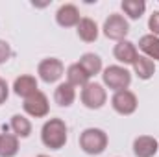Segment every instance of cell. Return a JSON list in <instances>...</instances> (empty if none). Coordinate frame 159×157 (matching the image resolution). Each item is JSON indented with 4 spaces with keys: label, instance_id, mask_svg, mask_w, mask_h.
<instances>
[{
    "label": "cell",
    "instance_id": "ba28073f",
    "mask_svg": "<svg viewBox=\"0 0 159 157\" xmlns=\"http://www.w3.org/2000/svg\"><path fill=\"white\" fill-rule=\"evenodd\" d=\"M22 109H24V113H26V115H30V117L43 118V117H46V115H48V111H50V104H48L46 94H44V92H41V91H37L35 94H32L30 98H26V100H24Z\"/></svg>",
    "mask_w": 159,
    "mask_h": 157
},
{
    "label": "cell",
    "instance_id": "8fae6325",
    "mask_svg": "<svg viewBox=\"0 0 159 157\" xmlns=\"http://www.w3.org/2000/svg\"><path fill=\"white\" fill-rule=\"evenodd\" d=\"M159 150L157 139L150 135H141L133 141V154L135 157H154Z\"/></svg>",
    "mask_w": 159,
    "mask_h": 157
},
{
    "label": "cell",
    "instance_id": "277c9868",
    "mask_svg": "<svg viewBox=\"0 0 159 157\" xmlns=\"http://www.w3.org/2000/svg\"><path fill=\"white\" fill-rule=\"evenodd\" d=\"M106 102H107V92H106L104 85H100L96 81H89L81 89V104L87 109H100L106 105Z\"/></svg>",
    "mask_w": 159,
    "mask_h": 157
},
{
    "label": "cell",
    "instance_id": "cb8c5ba5",
    "mask_svg": "<svg viewBox=\"0 0 159 157\" xmlns=\"http://www.w3.org/2000/svg\"><path fill=\"white\" fill-rule=\"evenodd\" d=\"M7 96H9V87H7V83H6V79L0 78V105L7 100Z\"/></svg>",
    "mask_w": 159,
    "mask_h": 157
},
{
    "label": "cell",
    "instance_id": "603a6c76",
    "mask_svg": "<svg viewBox=\"0 0 159 157\" xmlns=\"http://www.w3.org/2000/svg\"><path fill=\"white\" fill-rule=\"evenodd\" d=\"M9 57H11V48H9V44H7L6 41L0 39V65L6 63Z\"/></svg>",
    "mask_w": 159,
    "mask_h": 157
},
{
    "label": "cell",
    "instance_id": "5b68a950",
    "mask_svg": "<svg viewBox=\"0 0 159 157\" xmlns=\"http://www.w3.org/2000/svg\"><path fill=\"white\" fill-rule=\"evenodd\" d=\"M128 32H129V24L119 13H111L104 22V35L111 41H117V43L124 41Z\"/></svg>",
    "mask_w": 159,
    "mask_h": 157
},
{
    "label": "cell",
    "instance_id": "9a60e30c",
    "mask_svg": "<svg viewBox=\"0 0 159 157\" xmlns=\"http://www.w3.org/2000/svg\"><path fill=\"white\" fill-rule=\"evenodd\" d=\"M78 65L87 72L89 78H91V76H96V74L102 72V59H100V56H96V54H93V52L83 54V56L80 57Z\"/></svg>",
    "mask_w": 159,
    "mask_h": 157
},
{
    "label": "cell",
    "instance_id": "6da1fadb",
    "mask_svg": "<svg viewBox=\"0 0 159 157\" xmlns=\"http://www.w3.org/2000/svg\"><path fill=\"white\" fill-rule=\"evenodd\" d=\"M67 124L63 118H50L41 128V141L50 150H61L67 144Z\"/></svg>",
    "mask_w": 159,
    "mask_h": 157
},
{
    "label": "cell",
    "instance_id": "30bf717a",
    "mask_svg": "<svg viewBox=\"0 0 159 157\" xmlns=\"http://www.w3.org/2000/svg\"><path fill=\"white\" fill-rule=\"evenodd\" d=\"M113 56L119 63H124V65H133L135 59L139 57V52H137V46L135 43L124 39V41H119L113 48Z\"/></svg>",
    "mask_w": 159,
    "mask_h": 157
},
{
    "label": "cell",
    "instance_id": "5bb4252c",
    "mask_svg": "<svg viewBox=\"0 0 159 157\" xmlns=\"http://www.w3.org/2000/svg\"><path fill=\"white\" fill-rule=\"evenodd\" d=\"M76 32L83 43H94L98 39V24L89 17H83L80 20V24L76 26Z\"/></svg>",
    "mask_w": 159,
    "mask_h": 157
},
{
    "label": "cell",
    "instance_id": "d6986e66",
    "mask_svg": "<svg viewBox=\"0 0 159 157\" xmlns=\"http://www.w3.org/2000/svg\"><path fill=\"white\" fill-rule=\"evenodd\" d=\"M19 152V137L13 133L0 135V157H15Z\"/></svg>",
    "mask_w": 159,
    "mask_h": 157
},
{
    "label": "cell",
    "instance_id": "ac0fdd59",
    "mask_svg": "<svg viewBox=\"0 0 159 157\" xmlns=\"http://www.w3.org/2000/svg\"><path fill=\"white\" fill-rule=\"evenodd\" d=\"M9 128H11L13 135H17L19 139H26L32 133V122L24 115H13L11 122H9Z\"/></svg>",
    "mask_w": 159,
    "mask_h": 157
},
{
    "label": "cell",
    "instance_id": "52a82bcc",
    "mask_svg": "<svg viewBox=\"0 0 159 157\" xmlns=\"http://www.w3.org/2000/svg\"><path fill=\"white\" fill-rule=\"evenodd\" d=\"M137 105H139V102H137L135 92H131V91H128V89L117 91V92L113 94V98H111V107H113L119 115H124V117L133 115V113L137 111Z\"/></svg>",
    "mask_w": 159,
    "mask_h": 157
},
{
    "label": "cell",
    "instance_id": "44dd1931",
    "mask_svg": "<svg viewBox=\"0 0 159 157\" xmlns=\"http://www.w3.org/2000/svg\"><path fill=\"white\" fill-rule=\"evenodd\" d=\"M120 7H122V11H124L131 20H137V19L143 17V13H144V9H146V4H144L143 0H122Z\"/></svg>",
    "mask_w": 159,
    "mask_h": 157
},
{
    "label": "cell",
    "instance_id": "7a4b0ae2",
    "mask_svg": "<svg viewBox=\"0 0 159 157\" xmlns=\"http://www.w3.org/2000/svg\"><path fill=\"white\" fill-rule=\"evenodd\" d=\"M80 148L87 155H100L107 148V133L100 128H87L80 133Z\"/></svg>",
    "mask_w": 159,
    "mask_h": 157
},
{
    "label": "cell",
    "instance_id": "9c48e42d",
    "mask_svg": "<svg viewBox=\"0 0 159 157\" xmlns=\"http://www.w3.org/2000/svg\"><path fill=\"white\" fill-rule=\"evenodd\" d=\"M81 17H80V11L74 4H63L59 6V9L56 11V22L61 26V28H72V26H78Z\"/></svg>",
    "mask_w": 159,
    "mask_h": 157
},
{
    "label": "cell",
    "instance_id": "ffe728a7",
    "mask_svg": "<svg viewBox=\"0 0 159 157\" xmlns=\"http://www.w3.org/2000/svg\"><path fill=\"white\" fill-rule=\"evenodd\" d=\"M67 83H70L74 89L76 87H85L89 83V76H87V72L80 67L78 63H72L67 69Z\"/></svg>",
    "mask_w": 159,
    "mask_h": 157
},
{
    "label": "cell",
    "instance_id": "8992f818",
    "mask_svg": "<svg viewBox=\"0 0 159 157\" xmlns=\"http://www.w3.org/2000/svg\"><path fill=\"white\" fill-rule=\"evenodd\" d=\"M37 74L44 83H56L65 74V65L57 57H46L37 65Z\"/></svg>",
    "mask_w": 159,
    "mask_h": 157
},
{
    "label": "cell",
    "instance_id": "d4e9b609",
    "mask_svg": "<svg viewBox=\"0 0 159 157\" xmlns=\"http://www.w3.org/2000/svg\"><path fill=\"white\" fill-rule=\"evenodd\" d=\"M37 157H50V155H44V154H41V155H37Z\"/></svg>",
    "mask_w": 159,
    "mask_h": 157
},
{
    "label": "cell",
    "instance_id": "e0dca14e",
    "mask_svg": "<svg viewBox=\"0 0 159 157\" xmlns=\"http://www.w3.org/2000/svg\"><path fill=\"white\" fill-rule=\"evenodd\" d=\"M133 72L139 76V79H150L156 74V63L146 56H139L133 63Z\"/></svg>",
    "mask_w": 159,
    "mask_h": 157
},
{
    "label": "cell",
    "instance_id": "7c38bea8",
    "mask_svg": "<svg viewBox=\"0 0 159 157\" xmlns=\"http://www.w3.org/2000/svg\"><path fill=\"white\" fill-rule=\"evenodd\" d=\"M13 91H15L17 96H22V98L26 100V98H30L32 94H35V92L39 91L37 79L34 78L32 74H22V76H19V78L15 79Z\"/></svg>",
    "mask_w": 159,
    "mask_h": 157
},
{
    "label": "cell",
    "instance_id": "3957f363",
    "mask_svg": "<svg viewBox=\"0 0 159 157\" xmlns=\"http://www.w3.org/2000/svg\"><path fill=\"white\" fill-rule=\"evenodd\" d=\"M102 79H104V85L111 91H124L129 87L131 83V72L122 67V65H109L107 69H104L102 72Z\"/></svg>",
    "mask_w": 159,
    "mask_h": 157
},
{
    "label": "cell",
    "instance_id": "4fadbf2b",
    "mask_svg": "<svg viewBox=\"0 0 159 157\" xmlns=\"http://www.w3.org/2000/svg\"><path fill=\"white\" fill-rule=\"evenodd\" d=\"M54 100H56V104H57L59 107H70V105L74 104V100H76V89H74L70 83L63 81V83H59V85L56 87V91H54Z\"/></svg>",
    "mask_w": 159,
    "mask_h": 157
},
{
    "label": "cell",
    "instance_id": "7402d4cb",
    "mask_svg": "<svg viewBox=\"0 0 159 157\" xmlns=\"http://www.w3.org/2000/svg\"><path fill=\"white\" fill-rule=\"evenodd\" d=\"M148 28L152 32V35H157L159 37V11H154L148 19Z\"/></svg>",
    "mask_w": 159,
    "mask_h": 157
},
{
    "label": "cell",
    "instance_id": "2e32d148",
    "mask_svg": "<svg viewBox=\"0 0 159 157\" xmlns=\"http://www.w3.org/2000/svg\"><path fill=\"white\" fill-rule=\"evenodd\" d=\"M139 48L144 52L146 57H150L152 61H159V37L157 35H143L139 39Z\"/></svg>",
    "mask_w": 159,
    "mask_h": 157
}]
</instances>
